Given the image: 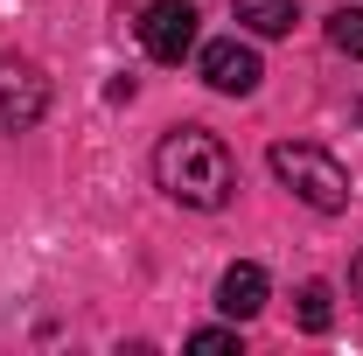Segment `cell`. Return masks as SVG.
<instances>
[{
  "label": "cell",
  "instance_id": "cell-1",
  "mask_svg": "<svg viewBox=\"0 0 363 356\" xmlns=\"http://www.w3.org/2000/svg\"><path fill=\"white\" fill-rule=\"evenodd\" d=\"M154 182L175 196L182 210H224L238 196V161L217 133L203 126H175V133L154 147Z\"/></svg>",
  "mask_w": 363,
  "mask_h": 356
},
{
  "label": "cell",
  "instance_id": "cell-2",
  "mask_svg": "<svg viewBox=\"0 0 363 356\" xmlns=\"http://www.w3.org/2000/svg\"><path fill=\"white\" fill-rule=\"evenodd\" d=\"M266 161H272V175L286 182L308 210H321V217L350 210V168H342L328 147H315V140H279Z\"/></svg>",
  "mask_w": 363,
  "mask_h": 356
},
{
  "label": "cell",
  "instance_id": "cell-3",
  "mask_svg": "<svg viewBox=\"0 0 363 356\" xmlns=\"http://www.w3.org/2000/svg\"><path fill=\"white\" fill-rule=\"evenodd\" d=\"M140 49L154 63H182L196 49V7L189 0H147L140 7Z\"/></svg>",
  "mask_w": 363,
  "mask_h": 356
},
{
  "label": "cell",
  "instance_id": "cell-4",
  "mask_svg": "<svg viewBox=\"0 0 363 356\" xmlns=\"http://www.w3.org/2000/svg\"><path fill=\"white\" fill-rule=\"evenodd\" d=\"M259 77H266V63H259V49H252V43H238V35L203 43V84H210V91H224V98H252Z\"/></svg>",
  "mask_w": 363,
  "mask_h": 356
},
{
  "label": "cell",
  "instance_id": "cell-5",
  "mask_svg": "<svg viewBox=\"0 0 363 356\" xmlns=\"http://www.w3.org/2000/svg\"><path fill=\"white\" fill-rule=\"evenodd\" d=\"M49 112V84L28 63H0V133H28Z\"/></svg>",
  "mask_w": 363,
  "mask_h": 356
},
{
  "label": "cell",
  "instance_id": "cell-6",
  "mask_svg": "<svg viewBox=\"0 0 363 356\" xmlns=\"http://www.w3.org/2000/svg\"><path fill=\"white\" fill-rule=\"evenodd\" d=\"M266 294H272V279H266V266H252V259H238V266L217 279V308H224L230 321H252V314L266 308Z\"/></svg>",
  "mask_w": 363,
  "mask_h": 356
},
{
  "label": "cell",
  "instance_id": "cell-7",
  "mask_svg": "<svg viewBox=\"0 0 363 356\" xmlns=\"http://www.w3.org/2000/svg\"><path fill=\"white\" fill-rule=\"evenodd\" d=\"M230 14H238V28H252V35H294V21H301L294 0H230Z\"/></svg>",
  "mask_w": 363,
  "mask_h": 356
},
{
  "label": "cell",
  "instance_id": "cell-8",
  "mask_svg": "<svg viewBox=\"0 0 363 356\" xmlns=\"http://www.w3.org/2000/svg\"><path fill=\"white\" fill-rule=\"evenodd\" d=\"M301 328H308V335H328V321H335V294H328V287H321V279H308V287H301Z\"/></svg>",
  "mask_w": 363,
  "mask_h": 356
},
{
  "label": "cell",
  "instance_id": "cell-9",
  "mask_svg": "<svg viewBox=\"0 0 363 356\" xmlns=\"http://www.w3.org/2000/svg\"><path fill=\"white\" fill-rule=\"evenodd\" d=\"M328 43L342 56H363V7H335L328 14Z\"/></svg>",
  "mask_w": 363,
  "mask_h": 356
},
{
  "label": "cell",
  "instance_id": "cell-10",
  "mask_svg": "<svg viewBox=\"0 0 363 356\" xmlns=\"http://www.w3.org/2000/svg\"><path fill=\"white\" fill-rule=\"evenodd\" d=\"M189 350H238V328H196V335H189Z\"/></svg>",
  "mask_w": 363,
  "mask_h": 356
},
{
  "label": "cell",
  "instance_id": "cell-11",
  "mask_svg": "<svg viewBox=\"0 0 363 356\" xmlns=\"http://www.w3.org/2000/svg\"><path fill=\"white\" fill-rule=\"evenodd\" d=\"M350 294H357V308H363V252H357V266H350Z\"/></svg>",
  "mask_w": 363,
  "mask_h": 356
}]
</instances>
